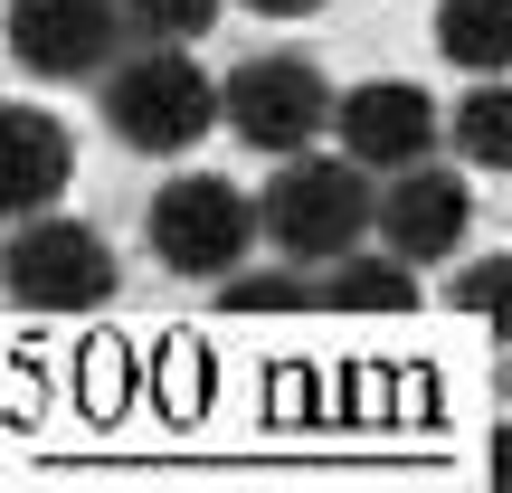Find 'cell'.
Masks as SVG:
<instances>
[{
	"label": "cell",
	"instance_id": "obj_12",
	"mask_svg": "<svg viewBox=\"0 0 512 493\" xmlns=\"http://www.w3.org/2000/svg\"><path fill=\"white\" fill-rule=\"evenodd\" d=\"M446 143L465 171H512V76H465V105L446 114Z\"/></svg>",
	"mask_w": 512,
	"mask_h": 493
},
{
	"label": "cell",
	"instance_id": "obj_5",
	"mask_svg": "<svg viewBox=\"0 0 512 493\" xmlns=\"http://www.w3.org/2000/svg\"><path fill=\"white\" fill-rule=\"evenodd\" d=\"M219 95H228V133L256 152H313V133L332 124V105H342V86H332L313 57H247V67H228L219 76Z\"/></svg>",
	"mask_w": 512,
	"mask_h": 493
},
{
	"label": "cell",
	"instance_id": "obj_18",
	"mask_svg": "<svg viewBox=\"0 0 512 493\" xmlns=\"http://www.w3.org/2000/svg\"><path fill=\"white\" fill-rule=\"evenodd\" d=\"M503 408H512V361H503Z\"/></svg>",
	"mask_w": 512,
	"mask_h": 493
},
{
	"label": "cell",
	"instance_id": "obj_14",
	"mask_svg": "<svg viewBox=\"0 0 512 493\" xmlns=\"http://www.w3.org/2000/svg\"><path fill=\"white\" fill-rule=\"evenodd\" d=\"M456 313H475L484 332H503V342H512V247H503V256H465Z\"/></svg>",
	"mask_w": 512,
	"mask_h": 493
},
{
	"label": "cell",
	"instance_id": "obj_9",
	"mask_svg": "<svg viewBox=\"0 0 512 493\" xmlns=\"http://www.w3.org/2000/svg\"><path fill=\"white\" fill-rule=\"evenodd\" d=\"M67 171H76V143H67L57 114H38V105H10V114H0V209H10V219L57 209Z\"/></svg>",
	"mask_w": 512,
	"mask_h": 493
},
{
	"label": "cell",
	"instance_id": "obj_8",
	"mask_svg": "<svg viewBox=\"0 0 512 493\" xmlns=\"http://www.w3.org/2000/svg\"><path fill=\"white\" fill-rule=\"evenodd\" d=\"M475 238V190H465V162H418L380 181V247H399L408 266H446Z\"/></svg>",
	"mask_w": 512,
	"mask_h": 493
},
{
	"label": "cell",
	"instance_id": "obj_10",
	"mask_svg": "<svg viewBox=\"0 0 512 493\" xmlns=\"http://www.w3.org/2000/svg\"><path fill=\"white\" fill-rule=\"evenodd\" d=\"M313 304L323 313H418V266L399 247H351V256L323 266Z\"/></svg>",
	"mask_w": 512,
	"mask_h": 493
},
{
	"label": "cell",
	"instance_id": "obj_2",
	"mask_svg": "<svg viewBox=\"0 0 512 493\" xmlns=\"http://www.w3.org/2000/svg\"><path fill=\"white\" fill-rule=\"evenodd\" d=\"M256 219H266L275 256L332 266V256L380 238V171H361L351 152H285L275 181L256 190Z\"/></svg>",
	"mask_w": 512,
	"mask_h": 493
},
{
	"label": "cell",
	"instance_id": "obj_15",
	"mask_svg": "<svg viewBox=\"0 0 512 493\" xmlns=\"http://www.w3.org/2000/svg\"><path fill=\"white\" fill-rule=\"evenodd\" d=\"M124 19H133L143 48H190V38L219 19V0H124Z\"/></svg>",
	"mask_w": 512,
	"mask_h": 493
},
{
	"label": "cell",
	"instance_id": "obj_7",
	"mask_svg": "<svg viewBox=\"0 0 512 493\" xmlns=\"http://www.w3.org/2000/svg\"><path fill=\"white\" fill-rule=\"evenodd\" d=\"M332 133H342V152L361 171H418V162H437V133H446V114H437V95L427 86H408V76H361V86H342V105H332Z\"/></svg>",
	"mask_w": 512,
	"mask_h": 493
},
{
	"label": "cell",
	"instance_id": "obj_3",
	"mask_svg": "<svg viewBox=\"0 0 512 493\" xmlns=\"http://www.w3.org/2000/svg\"><path fill=\"white\" fill-rule=\"evenodd\" d=\"M256 238H266L256 200H247L238 181H219V171H181V181H162V190H152V209H143V247H152V266L200 275V285L238 275Z\"/></svg>",
	"mask_w": 512,
	"mask_h": 493
},
{
	"label": "cell",
	"instance_id": "obj_6",
	"mask_svg": "<svg viewBox=\"0 0 512 493\" xmlns=\"http://www.w3.org/2000/svg\"><path fill=\"white\" fill-rule=\"evenodd\" d=\"M133 48L124 0H10V57L38 86H86Z\"/></svg>",
	"mask_w": 512,
	"mask_h": 493
},
{
	"label": "cell",
	"instance_id": "obj_13",
	"mask_svg": "<svg viewBox=\"0 0 512 493\" xmlns=\"http://www.w3.org/2000/svg\"><path fill=\"white\" fill-rule=\"evenodd\" d=\"M313 275L294 266H256V275H219V313H304Z\"/></svg>",
	"mask_w": 512,
	"mask_h": 493
},
{
	"label": "cell",
	"instance_id": "obj_11",
	"mask_svg": "<svg viewBox=\"0 0 512 493\" xmlns=\"http://www.w3.org/2000/svg\"><path fill=\"white\" fill-rule=\"evenodd\" d=\"M437 57L456 76H512V0H437Z\"/></svg>",
	"mask_w": 512,
	"mask_h": 493
},
{
	"label": "cell",
	"instance_id": "obj_1",
	"mask_svg": "<svg viewBox=\"0 0 512 493\" xmlns=\"http://www.w3.org/2000/svg\"><path fill=\"white\" fill-rule=\"evenodd\" d=\"M95 114H105V133L124 152L171 162V152H190L200 133L228 124V95L190 48H143V38H133V48L95 76Z\"/></svg>",
	"mask_w": 512,
	"mask_h": 493
},
{
	"label": "cell",
	"instance_id": "obj_17",
	"mask_svg": "<svg viewBox=\"0 0 512 493\" xmlns=\"http://www.w3.org/2000/svg\"><path fill=\"white\" fill-rule=\"evenodd\" d=\"M247 10H256V19H313L323 0H247Z\"/></svg>",
	"mask_w": 512,
	"mask_h": 493
},
{
	"label": "cell",
	"instance_id": "obj_4",
	"mask_svg": "<svg viewBox=\"0 0 512 493\" xmlns=\"http://www.w3.org/2000/svg\"><path fill=\"white\" fill-rule=\"evenodd\" d=\"M124 294V256L95 238L86 219H10V304L19 313H95Z\"/></svg>",
	"mask_w": 512,
	"mask_h": 493
},
{
	"label": "cell",
	"instance_id": "obj_16",
	"mask_svg": "<svg viewBox=\"0 0 512 493\" xmlns=\"http://www.w3.org/2000/svg\"><path fill=\"white\" fill-rule=\"evenodd\" d=\"M484 465H494V484H512V418L494 427V446H484Z\"/></svg>",
	"mask_w": 512,
	"mask_h": 493
}]
</instances>
